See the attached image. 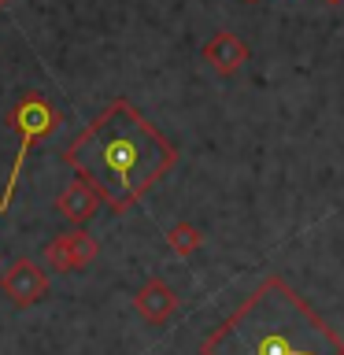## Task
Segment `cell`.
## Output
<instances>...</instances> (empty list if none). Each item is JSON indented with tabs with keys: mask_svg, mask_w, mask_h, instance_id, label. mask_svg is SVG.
Segmentation results:
<instances>
[{
	"mask_svg": "<svg viewBox=\"0 0 344 355\" xmlns=\"http://www.w3.org/2000/svg\"><path fill=\"white\" fill-rule=\"evenodd\" d=\"M133 307H137V315L144 322L163 326V322L178 311V293L163 282V277H148V282L137 288V296H133Z\"/></svg>",
	"mask_w": 344,
	"mask_h": 355,
	"instance_id": "cell-8",
	"label": "cell"
},
{
	"mask_svg": "<svg viewBox=\"0 0 344 355\" xmlns=\"http://www.w3.org/2000/svg\"><path fill=\"white\" fill-rule=\"evenodd\" d=\"M78 178L93 182L111 211H130L178 163V148L130 104L111 100L63 152Z\"/></svg>",
	"mask_w": 344,
	"mask_h": 355,
	"instance_id": "cell-1",
	"label": "cell"
},
{
	"mask_svg": "<svg viewBox=\"0 0 344 355\" xmlns=\"http://www.w3.org/2000/svg\"><path fill=\"white\" fill-rule=\"evenodd\" d=\"M204 63L211 67L215 74H222V78H230V74H237L244 63H248V44H244L237 33H230V30H218L215 37H211L207 44H204Z\"/></svg>",
	"mask_w": 344,
	"mask_h": 355,
	"instance_id": "cell-7",
	"label": "cell"
},
{
	"mask_svg": "<svg viewBox=\"0 0 344 355\" xmlns=\"http://www.w3.org/2000/svg\"><path fill=\"white\" fill-rule=\"evenodd\" d=\"M96 252H100L96 241L78 226V230H71V233H63V237L44 244V266L55 270V274H71V270H82V266L93 263Z\"/></svg>",
	"mask_w": 344,
	"mask_h": 355,
	"instance_id": "cell-4",
	"label": "cell"
},
{
	"mask_svg": "<svg viewBox=\"0 0 344 355\" xmlns=\"http://www.w3.org/2000/svg\"><path fill=\"white\" fill-rule=\"evenodd\" d=\"M100 204H104L100 189H96L93 182H85V178H74V182L67 185L60 196H55V211H60V215L71 222V226H85V222L96 215Z\"/></svg>",
	"mask_w": 344,
	"mask_h": 355,
	"instance_id": "cell-6",
	"label": "cell"
},
{
	"mask_svg": "<svg viewBox=\"0 0 344 355\" xmlns=\"http://www.w3.org/2000/svg\"><path fill=\"white\" fill-rule=\"evenodd\" d=\"M55 126H60V111H55L41 93H26V96L15 104V111H11V130L19 133V155H15V166H11V174H8L4 193H0V215H4L8 204H11V193H15V182H19V171H22L26 152H30L37 141L49 137Z\"/></svg>",
	"mask_w": 344,
	"mask_h": 355,
	"instance_id": "cell-3",
	"label": "cell"
},
{
	"mask_svg": "<svg viewBox=\"0 0 344 355\" xmlns=\"http://www.w3.org/2000/svg\"><path fill=\"white\" fill-rule=\"evenodd\" d=\"M166 241H171V248L178 255H196L204 248V233H200L193 222H174V226L166 230Z\"/></svg>",
	"mask_w": 344,
	"mask_h": 355,
	"instance_id": "cell-9",
	"label": "cell"
},
{
	"mask_svg": "<svg viewBox=\"0 0 344 355\" xmlns=\"http://www.w3.org/2000/svg\"><path fill=\"white\" fill-rule=\"evenodd\" d=\"M4 293L15 307H33L44 293H49L44 266H37L33 259H15L4 270Z\"/></svg>",
	"mask_w": 344,
	"mask_h": 355,
	"instance_id": "cell-5",
	"label": "cell"
},
{
	"mask_svg": "<svg viewBox=\"0 0 344 355\" xmlns=\"http://www.w3.org/2000/svg\"><path fill=\"white\" fill-rule=\"evenodd\" d=\"M244 4H255V0H244Z\"/></svg>",
	"mask_w": 344,
	"mask_h": 355,
	"instance_id": "cell-11",
	"label": "cell"
},
{
	"mask_svg": "<svg viewBox=\"0 0 344 355\" xmlns=\"http://www.w3.org/2000/svg\"><path fill=\"white\" fill-rule=\"evenodd\" d=\"M4 8H8V0H0V11H4Z\"/></svg>",
	"mask_w": 344,
	"mask_h": 355,
	"instance_id": "cell-10",
	"label": "cell"
},
{
	"mask_svg": "<svg viewBox=\"0 0 344 355\" xmlns=\"http://www.w3.org/2000/svg\"><path fill=\"white\" fill-rule=\"evenodd\" d=\"M200 355H344V337L282 274H266L200 340Z\"/></svg>",
	"mask_w": 344,
	"mask_h": 355,
	"instance_id": "cell-2",
	"label": "cell"
}]
</instances>
